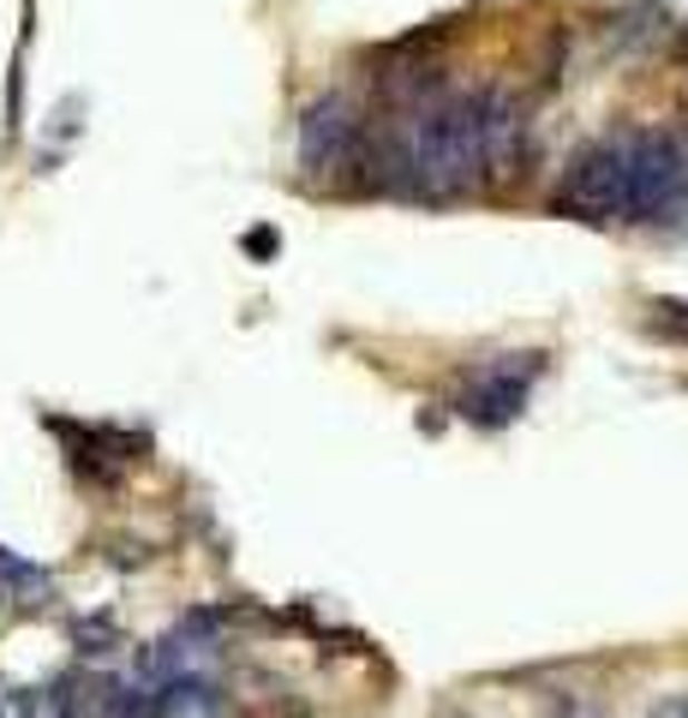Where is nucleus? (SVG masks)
<instances>
[{
    "label": "nucleus",
    "instance_id": "2",
    "mask_svg": "<svg viewBox=\"0 0 688 718\" xmlns=\"http://www.w3.org/2000/svg\"><path fill=\"white\" fill-rule=\"evenodd\" d=\"M688 204V138L629 126V222H665Z\"/></svg>",
    "mask_w": 688,
    "mask_h": 718
},
{
    "label": "nucleus",
    "instance_id": "12",
    "mask_svg": "<svg viewBox=\"0 0 688 718\" xmlns=\"http://www.w3.org/2000/svg\"><path fill=\"white\" fill-rule=\"evenodd\" d=\"M677 55H682V60H688V30H682V42H677Z\"/></svg>",
    "mask_w": 688,
    "mask_h": 718
},
{
    "label": "nucleus",
    "instance_id": "11",
    "mask_svg": "<svg viewBox=\"0 0 688 718\" xmlns=\"http://www.w3.org/2000/svg\"><path fill=\"white\" fill-rule=\"evenodd\" d=\"M246 246H252V252H276V234L258 228V234H246Z\"/></svg>",
    "mask_w": 688,
    "mask_h": 718
},
{
    "label": "nucleus",
    "instance_id": "9",
    "mask_svg": "<svg viewBox=\"0 0 688 718\" xmlns=\"http://www.w3.org/2000/svg\"><path fill=\"white\" fill-rule=\"evenodd\" d=\"M647 718H688V689H682V695H665Z\"/></svg>",
    "mask_w": 688,
    "mask_h": 718
},
{
    "label": "nucleus",
    "instance_id": "7",
    "mask_svg": "<svg viewBox=\"0 0 688 718\" xmlns=\"http://www.w3.org/2000/svg\"><path fill=\"white\" fill-rule=\"evenodd\" d=\"M647 312H652L647 330H659L665 342H682V347H688V306H682V299H652Z\"/></svg>",
    "mask_w": 688,
    "mask_h": 718
},
{
    "label": "nucleus",
    "instance_id": "8",
    "mask_svg": "<svg viewBox=\"0 0 688 718\" xmlns=\"http://www.w3.org/2000/svg\"><path fill=\"white\" fill-rule=\"evenodd\" d=\"M78 647H85V652H108V647H115V622H102V617L78 622Z\"/></svg>",
    "mask_w": 688,
    "mask_h": 718
},
{
    "label": "nucleus",
    "instance_id": "3",
    "mask_svg": "<svg viewBox=\"0 0 688 718\" xmlns=\"http://www.w3.org/2000/svg\"><path fill=\"white\" fill-rule=\"evenodd\" d=\"M360 132H365V115L354 108V96L330 90L306 102V115H299V174L312 186H347Z\"/></svg>",
    "mask_w": 688,
    "mask_h": 718
},
{
    "label": "nucleus",
    "instance_id": "5",
    "mask_svg": "<svg viewBox=\"0 0 688 718\" xmlns=\"http://www.w3.org/2000/svg\"><path fill=\"white\" fill-rule=\"evenodd\" d=\"M479 150H485V180H515L533 156V108L521 90L485 85L479 90Z\"/></svg>",
    "mask_w": 688,
    "mask_h": 718
},
{
    "label": "nucleus",
    "instance_id": "6",
    "mask_svg": "<svg viewBox=\"0 0 688 718\" xmlns=\"http://www.w3.org/2000/svg\"><path fill=\"white\" fill-rule=\"evenodd\" d=\"M150 718H228V695L210 677H180L150 689Z\"/></svg>",
    "mask_w": 688,
    "mask_h": 718
},
{
    "label": "nucleus",
    "instance_id": "10",
    "mask_svg": "<svg viewBox=\"0 0 688 718\" xmlns=\"http://www.w3.org/2000/svg\"><path fill=\"white\" fill-rule=\"evenodd\" d=\"M551 718H599L593 707H587V700H557V712Z\"/></svg>",
    "mask_w": 688,
    "mask_h": 718
},
{
    "label": "nucleus",
    "instance_id": "4",
    "mask_svg": "<svg viewBox=\"0 0 688 718\" xmlns=\"http://www.w3.org/2000/svg\"><path fill=\"white\" fill-rule=\"evenodd\" d=\"M539 372H546V354H503V360L479 365V372L461 383L455 413H461V420H473V425H485V431L521 420V407H527V395H533Z\"/></svg>",
    "mask_w": 688,
    "mask_h": 718
},
{
    "label": "nucleus",
    "instance_id": "1",
    "mask_svg": "<svg viewBox=\"0 0 688 718\" xmlns=\"http://www.w3.org/2000/svg\"><path fill=\"white\" fill-rule=\"evenodd\" d=\"M551 210L569 222H629V126L569 156L551 186Z\"/></svg>",
    "mask_w": 688,
    "mask_h": 718
}]
</instances>
